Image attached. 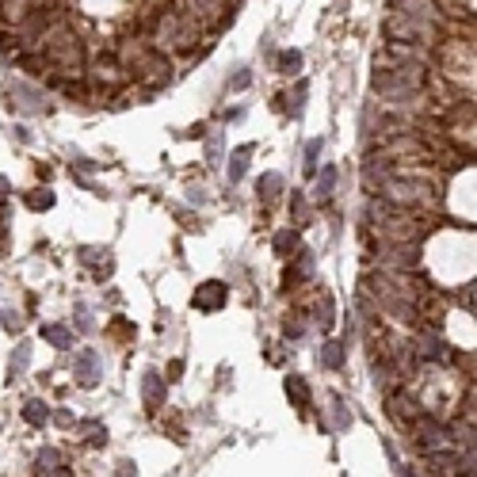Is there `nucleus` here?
Returning a JSON list of instances; mask_svg holds the SVG:
<instances>
[{
    "instance_id": "1",
    "label": "nucleus",
    "mask_w": 477,
    "mask_h": 477,
    "mask_svg": "<svg viewBox=\"0 0 477 477\" xmlns=\"http://www.w3.org/2000/svg\"><path fill=\"white\" fill-rule=\"evenodd\" d=\"M374 92L378 96H390V100H412L427 88V73L420 61H409V58H397V50L382 54L378 58V69H374Z\"/></svg>"
},
{
    "instance_id": "2",
    "label": "nucleus",
    "mask_w": 477,
    "mask_h": 477,
    "mask_svg": "<svg viewBox=\"0 0 477 477\" xmlns=\"http://www.w3.org/2000/svg\"><path fill=\"white\" fill-rule=\"evenodd\" d=\"M382 35H386V43H390L393 50H409V46H432L435 23H432V20H412V15L393 12V15H386Z\"/></svg>"
},
{
    "instance_id": "3",
    "label": "nucleus",
    "mask_w": 477,
    "mask_h": 477,
    "mask_svg": "<svg viewBox=\"0 0 477 477\" xmlns=\"http://www.w3.org/2000/svg\"><path fill=\"white\" fill-rule=\"evenodd\" d=\"M46 61L66 69V73H80L84 69V43H80L69 27L54 23V27L46 31Z\"/></svg>"
},
{
    "instance_id": "4",
    "label": "nucleus",
    "mask_w": 477,
    "mask_h": 477,
    "mask_svg": "<svg viewBox=\"0 0 477 477\" xmlns=\"http://www.w3.org/2000/svg\"><path fill=\"white\" fill-rule=\"evenodd\" d=\"M374 195H382L386 203H393V206H420V203H432L435 199V191L427 188V183H420V180H405V176H386L382 183H378V191Z\"/></svg>"
},
{
    "instance_id": "5",
    "label": "nucleus",
    "mask_w": 477,
    "mask_h": 477,
    "mask_svg": "<svg viewBox=\"0 0 477 477\" xmlns=\"http://www.w3.org/2000/svg\"><path fill=\"white\" fill-rule=\"evenodd\" d=\"M130 69H134L137 80H145V84H153V88L172 80V66H168V58L160 50H134Z\"/></svg>"
},
{
    "instance_id": "6",
    "label": "nucleus",
    "mask_w": 477,
    "mask_h": 477,
    "mask_svg": "<svg viewBox=\"0 0 477 477\" xmlns=\"http://www.w3.org/2000/svg\"><path fill=\"white\" fill-rule=\"evenodd\" d=\"M4 100H8L12 111H23V115H43V111H50L46 96L38 92V88H31V84H20V80L4 88Z\"/></svg>"
},
{
    "instance_id": "7",
    "label": "nucleus",
    "mask_w": 477,
    "mask_h": 477,
    "mask_svg": "<svg viewBox=\"0 0 477 477\" xmlns=\"http://www.w3.org/2000/svg\"><path fill=\"white\" fill-rule=\"evenodd\" d=\"M73 378H77L80 386H96L103 378V363H100V351H96V347H80V351L73 355Z\"/></svg>"
},
{
    "instance_id": "8",
    "label": "nucleus",
    "mask_w": 477,
    "mask_h": 477,
    "mask_svg": "<svg viewBox=\"0 0 477 477\" xmlns=\"http://www.w3.org/2000/svg\"><path fill=\"white\" fill-rule=\"evenodd\" d=\"M225 302H229V287H225V282H218V279H210V282H203V287H195V294H191V305H195V310H203V313L222 310Z\"/></svg>"
},
{
    "instance_id": "9",
    "label": "nucleus",
    "mask_w": 477,
    "mask_h": 477,
    "mask_svg": "<svg viewBox=\"0 0 477 477\" xmlns=\"http://www.w3.org/2000/svg\"><path fill=\"white\" fill-rule=\"evenodd\" d=\"M77 260L84 264V268H92L96 275H100V279H103V275H111V271H115V260H111V248H96V245H84V248H80V252H77Z\"/></svg>"
},
{
    "instance_id": "10",
    "label": "nucleus",
    "mask_w": 477,
    "mask_h": 477,
    "mask_svg": "<svg viewBox=\"0 0 477 477\" xmlns=\"http://www.w3.org/2000/svg\"><path fill=\"white\" fill-rule=\"evenodd\" d=\"M142 401H145V409H149V412L165 409V378H160L157 370H145V378H142Z\"/></svg>"
},
{
    "instance_id": "11",
    "label": "nucleus",
    "mask_w": 477,
    "mask_h": 477,
    "mask_svg": "<svg viewBox=\"0 0 477 477\" xmlns=\"http://www.w3.org/2000/svg\"><path fill=\"white\" fill-rule=\"evenodd\" d=\"M390 8L393 12H401V15H412V20H439V4L435 0H390Z\"/></svg>"
},
{
    "instance_id": "12",
    "label": "nucleus",
    "mask_w": 477,
    "mask_h": 477,
    "mask_svg": "<svg viewBox=\"0 0 477 477\" xmlns=\"http://www.w3.org/2000/svg\"><path fill=\"white\" fill-rule=\"evenodd\" d=\"M305 96H310V88H305V80H298V84H294V92H290V96H287V92H279V96H275V107H279L282 115L298 119V115H302Z\"/></svg>"
},
{
    "instance_id": "13",
    "label": "nucleus",
    "mask_w": 477,
    "mask_h": 477,
    "mask_svg": "<svg viewBox=\"0 0 477 477\" xmlns=\"http://www.w3.org/2000/svg\"><path fill=\"white\" fill-rule=\"evenodd\" d=\"M191 12H195V20H214L218 27L233 23V15H218V12H225V0H191Z\"/></svg>"
},
{
    "instance_id": "14",
    "label": "nucleus",
    "mask_w": 477,
    "mask_h": 477,
    "mask_svg": "<svg viewBox=\"0 0 477 477\" xmlns=\"http://www.w3.org/2000/svg\"><path fill=\"white\" fill-rule=\"evenodd\" d=\"M271 248H275V256L290 260V256L302 248V233H298V229H279V233H275V241H271Z\"/></svg>"
},
{
    "instance_id": "15",
    "label": "nucleus",
    "mask_w": 477,
    "mask_h": 477,
    "mask_svg": "<svg viewBox=\"0 0 477 477\" xmlns=\"http://www.w3.org/2000/svg\"><path fill=\"white\" fill-rule=\"evenodd\" d=\"M336 165H325L321 168V172H313V180H317V188H313V199H317V203H328V199H333V188H336Z\"/></svg>"
},
{
    "instance_id": "16",
    "label": "nucleus",
    "mask_w": 477,
    "mask_h": 477,
    "mask_svg": "<svg viewBox=\"0 0 477 477\" xmlns=\"http://www.w3.org/2000/svg\"><path fill=\"white\" fill-rule=\"evenodd\" d=\"M31 367V344L20 340L12 347V359H8V382H15V378H23V370Z\"/></svg>"
},
{
    "instance_id": "17",
    "label": "nucleus",
    "mask_w": 477,
    "mask_h": 477,
    "mask_svg": "<svg viewBox=\"0 0 477 477\" xmlns=\"http://www.w3.org/2000/svg\"><path fill=\"white\" fill-rule=\"evenodd\" d=\"M252 153H256V145H237V149H233V157H229V180H233V183H241V180H245Z\"/></svg>"
},
{
    "instance_id": "18",
    "label": "nucleus",
    "mask_w": 477,
    "mask_h": 477,
    "mask_svg": "<svg viewBox=\"0 0 477 477\" xmlns=\"http://www.w3.org/2000/svg\"><path fill=\"white\" fill-rule=\"evenodd\" d=\"M344 363H347V344H344V340H328L325 347H321V367L340 370Z\"/></svg>"
},
{
    "instance_id": "19",
    "label": "nucleus",
    "mask_w": 477,
    "mask_h": 477,
    "mask_svg": "<svg viewBox=\"0 0 477 477\" xmlns=\"http://www.w3.org/2000/svg\"><path fill=\"white\" fill-rule=\"evenodd\" d=\"M35 466H38V474H69V470H66V458H61V450H54V447H43V450H38Z\"/></svg>"
},
{
    "instance_id": "20",
    "label": "nucleus",
    "mask_w": 477,
    "mask_h": 477,
    "mask_svg": "<svg viewBox=\"0 0 477 477\" xmlns=\"http://www.w3.org/2000/svg\"><path fill=\"white\" fill-rule=\"evenodd\" d=\"M450 355V347H447V340H443L439 333H427L424 340H420V359H447Z\"/></svg>"
},
{
    "instance_id": "21",
    "label": "nucleus",
    "mask_w": 477,
    "mask_h": 477,
    "mask_svg": "<svg viewBox=\"0 0 477 477\" xmlns=\"http://www.w3.org/2000/svg\"><path fill=\"white\" fill-rule=\"evenodd\" d=\"M282 188H287V183H282V176H279V172H264V176H260V183H256V191H260L264 203H275V199L282 195Z\"/></svg>"
},
{
    "instance_id": "22",
    "label": "nucleus",
    "mask_w": 477,
    "mask_h": 477,
    "mask_svg": "<svg viewBox=\"0 0 477 477\" xmlns=\"http://www.w3.org/2000/svg\"><path fill=\"white\" fill-rule=\"evenodd\" d=\"M287 397L294 401L298 409L310 405V382H305L302 374H287Z\"/></svg>"
},
{
    "instance_id": "23",
    "label": "nucleus",
    "mask_w": 477,
    "mask_h": 477,
    "mask_svg": "<svg viewBox=\"0 0 477 477\" xmlns=\"http://www.w3.org/2000/svg\"><path fill=\"white\" fill-rule=\"evenodd\" d=\"M290 271H287V282H298V279H310L313 271V252H305V248H298V256H290Z\"/></svg>"
},
{
    "instance_id": "24",
    "label": "nucleus",
    "mask_w": 477,
    "mask_h": 477,
    "mask_svg": "<svg viewBox=\"0 0 477 477\" xmlns=\"http://www.w3.org/2000/svg\"><path fill=\"white\" fill-rule=\"evenodd\" d=\"M43 340L54 344L58 351H69V347H73V333H69L66 325H43Z\"/></svg>"
},
{
    "instance_id": "25",
    "label": "nucleus",
    "mask_w": 477,
    "mask_h": 477,
    "mask_svg": "<svg viewBox=\"0 0 477 477\" xmlns=\"http://www.w3.org/2000/svg\"><path fill=\"white\" fill-rule=\"evenodd\" d=\"M119 73H123V69L115 66V58H100V61H96V80H100V84L115 88L119 80H123V77H119Z\"/></svg>"
},
{
    "instance_id": "26",
    "label": "nucleus",
    "mask_w": 477,
    "mask_h": 477,
    "mask_svg": "<svg viewBox=\"0 0 477 477\" xmlns=\"http://www.w3.org/2000/svg\"><path fill=\"white\" fill-rule=\"evenodd\" d=\"M23 420H27L31 427H43L46 420H50V405H46V401H27V405H23Z\"/></svg>"
},
{
    "instance_id": "27",
    "label": "nucleus",
    "mask_w": 477,
    "mask_h": 477,
    "mask_svg": "<svg viewBox=\"0 0 477 477\" xmlns=\"http://www.w3.org/2000/svg\"><path fill=\"white\" fill-rule=\"evenodd\" d=\"M321 149H325V142H321V137H313V142H305V153H302V172H305V176H313V172H317Z\"/></svg>"
},
{
    "instance_id": "28",
    "label": "nucleus",
    "mask_w": 477,
    "mask_h": 477,
    "mask_svg": "<svg viewBox=\"0 0 477 477\" xmlns=\"http://www.w3.org/2000/svg\"><path fill=\"white\" fill-rule=\"evenodd\" d=\"M279 73H282V77H298V73H302V54H298V50H282L279 54Z\"/></svg>"
},
{
    "instance_id": "29",
    "label": "nucleus",
    "mask_w": 477,
    "mask_h": 477,
    "mask_svg": "<svg viewBox=\"0 0 477 477\" xmlns=\"http://www.w3.org/2000/svg\"><path fill=\"white\" fill-rule=\"evenodd\" d=\"M80 432L88 435V443H92V447H103V443H107V427H100L96 420H80Z\"/></svg>"
},
{
    "instance_id": "30",
    "label": "nucleus",
    "mask_w": 477,
    "mask_h": 477,
    "mask_svg": "<svg viewBox=\"0 0 477 477\" xmlns=\"http://www.w3.org/2000/svg\"><path fill=\"white\" fill-rule=\"evenodd\" d=\"M248 84H252V69H248V66H237V69H233V77H229V84H225V88H229V92H245Z\"/></svg>"
},
{
    "instance_id": "31",
    "label": "nucleus",
    "mask_w": 477,
    "mask_h": 477,
    "mask_svg": "<svg viewBox=\"0 0 477 477\" xmlns=\"http://www.w3.org/2000/svg\"><path fill=\"white\" fill-rule=\"evenodd\" d=\"M333 420H336V427H351V405H344V397H333Z\"/></svg>"
},
{
    "instance_id": "32",
    "label": "nucleus",
    "mask_w": 477,
    "mask_h": 477,
    "mask_svg": "<svg viewBox=\"0 0 477 477\" xmlns=\"http://www.w3.org/2000/svg\"><path fill=\"white\" fill-rule=\"evenodd\" d=\"M27 206H31V210H50V206H54V191H50V188L31 191V195H27Z\"/></svg>"
},
{
    "instance_id": "33",
    "label": "nucleus",
    "mask_w": 477,
    "mask_h": 477,
    "mask_svg": "<svg viewBox=\"0 0 477 477\" xmlns=\"http://www.w3.org/2000/svg\"><path fill=\"white\" fill-rule=\"evenodd\" d=\"M333 298H328V294H321V310H317V325L321 328H325V333H328V328H333Z\"/></svg>"
},
{
    "instance_id": "34",
    "label": "nucleus",
    "mask_w": 477,
    "mask_h": 477,
    "mask_svg": "<svg viewBox=\"0 0 477 477\" xmlns=\"http://www.w3.org/2000/svg\"><path fill=\"white\" fill-rule=\"evenodd\" d=\"M290 210H294V225H305V218H310V206H305V195H294V199H290Z\"/></svg>"
},
{
    "instance_id": "35",
    "label": "nucleus",
    "mask_w": 477,
    "mask_h": 477,
    "mask_svg": "<svg viewBox=\"0 0 477 477\" xmlns=\"http://www.w3.org/2000/svg\"><path fill=\"white\" fill-rule=\"evenodd\" d=\"M458 305L474 313V282H470V287H462V290H458Z\"/></svg>"
},
{
    "instance_id": "36",
    "label": "nucleus",
    "mask_w": 477,
    "mask_h": 477,
    "mask_svg": "<svg viewBox=\"0 0 477 477\" xmlns=\"http://www.w3.org/2000/svg\"><path fill=\"white\" fill-rule=\"evenodd\" d=\"M206 157H210V165H218V157H222V137H210V145H206Z\"/></svg>"
},
{
    "instance_id": "37",
    "label": "nucleus",
    "mask_w": 477,
    "mask_h": 477,
    "mask_svg": "<svg viewBox=\"0 0 477 477\" xmlns=\"http://www.w3.org/2000/svg\"><path fill=\"white\" fill-rule=\"evenodd\" d=\"M50 420H54V424H61V427H73V412H66V409H61V412H50Z\"/></svg>"
},
{
    "instance_id": "38",
    "label": "nucleus",
    "mask_w": 477,
    "mask_h": 477,
    "mask_svg": "<svg viewBox=\"0 0 477 477\" xmlns=\"http://www.w3.org/2000/svg\"><path fill=\"white\" fill-rule=\"evenodd\" d=\"M180 374H183V359H172L168 363V382H176Z\"/></svg>"
},
{
    "instance_id": "39",
    "label": "nucleus",
    "mask_w": 477,
    "mask_h": 477,
    "mask_svg": "<svg viewBox=\"0 0 477 477\" xmlns=\"http://www.w3.org/2000/svg\"><path fill=\"white\" fill-rule=\"evenodd\" d=\"M4 325H8V333H20V328H23V321L15 317V313H8V317H4Z\"/></svg>"
},
{
    "instance_id": "40",
    "label": "nucleus",
    "mask_w": 477,
    "mask_h": 477,
    "mask_svg": "<svg viewBox=\"0 0 477 477\" xmlns=\"http://www.w3.org/2000/svg\"><path fill=\"white\" fill-rule=\"evenodd\" d=\"M77 168H80V172H96V168H100V165H96V160H84V157H77Z\"/></svg>"
},
{
    "instance_id": "41",
    "label": "nucleus",
    "mask_w": 477,
    "mask_h": 477,
    "mask_svg": "<svg viewBox=\"0 0 477 477\" xmlns=\"http://www.w3.org/2000/svg\"><path fill=\"white\" fill-rule=\"evenodd\" d=\"M12 134H15V142H23V145H27V142H31V130H27V126H15V130H12Z\"/></svg>"
},
{
    "instance_id": "42",
    "label": "nucleus",
    "mask_w": 477,
    "mask_h": 477,
    "mask_svg": "<svg viewBox=\"0 0 477 477\" xmlns=\"http://www.w3.org/2000/svg\"><path fill=\"white\" fill-rule=\"evenodd\" d=\"M4 191H8V180H4V176H0V195H4Z\"/></svg>"
}]
</instances>
